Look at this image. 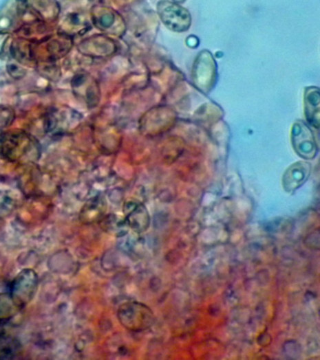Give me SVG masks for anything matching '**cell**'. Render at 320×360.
I'll list each match as a JSON object with an SVG mask.
<instances>
[{
    "mask_svg": "<svg viewBox=\"0 0 320 360\" xmlns=\"http://www.w3.org/2000/svg\"><path fill=\"white\" fill-rule=\"evenodd\" d=\"M41 148L32 136L22 131L0 135V159L10 163H31L40 159Z\"/></svg>",
    "mask_w": 320,
    "mask_h": 360,
    "instance_id": "cell-1",
    "label": "cell"
},
{
    "mask_svg": "<svg viewBox=\"0 0 320 360\" xmlns=\"http://www.w3.org/2000/svg\"><path fill=\"white\" fill-rule=\"evenodd\" d=\"M118 317L121 325L131 331H141L153 324V313L149 307L138 302H128L120 306Z\"/></svg>",
    "mask_w": 320,
    "mask_h": 360,
    "instance_id": "cell-2",
    "label": "cell"
},
{
    "mask_svg": "<svg viewBox=\"0 0 320 360\" xmlns=\"http://www.w3.org/2000/svg\"><path fill=\"white\" fill-rule=\"evenodd\" d=\"M39 286V277L35 270L23 269L10 286V295L21 308L32 302Z\"/></svg>",
    "mask_w": 320,
    "mask_h": 360,
    "instance_id": "cell-3",
    "label": "cell"
},
{
    "mask_svg": "<svg viewBox=\"0 0 320 360\" xmlns=\"http://www.w3.org/2000/svg\"><path fill=\"white\" fill-rule=\"evenodd\" d=\"M158 12L165 27L172 32H183L190 27L192 19L189 12L180 5L169 1L159 2Z\"/></svg>",
    "mask_w": 320,
    "mask_h": 360,
    "instance_id": "cell-4",
    "label": "cell"
},
{
    "mask_svg": "<svg viewBox=\"0 0 320 360\" xmlns=\"http://www.w3.org/2000/svg\"><path fill=\"white\" fill-rule=\"evenodd\" d=\"M292 143L296 153L303 159H313L317 148L313 133L303 122H297L292 128Z\"/></svg>",
    "mask_w": 320,
    "mask_h": 360,
    "instance_id": "cell-5",
    "label": "cell"
},
{
    "mask_svg": "<svg viewBox=\"0 0 320 360\" xmlns=\"http://www.w3.org/2000/svg\"><path fill=\"white\" fill-rule=\"evenodd\" d=\"M124 212L126 213L128 225L134 230L142 232L149 227L148 210L140 203H128L126 207H124Z\"/></svg>",
    "mask_w": 320,
    "mask_h": 360,
    "instance_id": "cell-6",
    "label": "cell"
},
{
    "mask_svg": "<svg viewBox=\"0 0 320 360\" xmlns=\"http://www.w3.org/2000/svg\"><path fill=\"white\" fill-rule=\"evenodd\" d=\"M319 89L317 87H308L304 95V109L309 124L316 128H319Z\"/></svg>",
    "mask_w": 320,
    "mask_h": 360,
    "instance_id": "cell-7",
    "label": "cell"
},
{
    "mask_svg": "<svg viewBox=\"0 0 320 360\" xmlns=\"http://www.w3.org/2000/svg\"><path fill=\"white\" fill-rule=\"evenodd\" d=\"M309 164L306 163H297L289 167L284 177V186L288 191H293L301 186L309 176Z\"/></svg>",
    "mask_w": 320,
    "mask_h": 360,
    "instance_id": "cell-8",
    "label": "cell"
},
{
    "mask_svg": "<svg viewBox=\"0 0 320 360\" xmlns=\"http://www.w3.org/2000/svg\"><path fill=\"white\" fill-rule=\"evenodd\" d=\"M22 310L12 300L10 293H0V322L14 318Z\"/></svg>",
    "mask_w": 320,
    "mask_h": 360,
    "instance_id": "cell-9",
    "label": "cell"
},
{
    "mask_svg": "<svg viewBox=\"0 0 320 360\" xmlns=\"http://www.w3.org/2000/svg\"><path fill=\"white\" fill-rule=\"evenodd\" d=\"M20 350L21 344L17 339L0 333V359H14Z\"/></svg>",
    "mask_w": 320,
    "mask_h": 360,
    "instance_id": "cell-10",
    "label": "cell"
},
{
    "mask_svg": "<svg viewBox=\"0 0 320 360\" xmlns=\"http://www.w3.org/2000/svg\"><path fill=\"white\" fill-rule=\"evenodd\" d=\"M9 37V33L0 32V55H1L2 51H3L5 43H6V41Z\"/></svg>",
    "mask_w": 320,
    "mask_h": 360,
    "instance_id": "cell-11",
    "label": "cell"
},
{
    "mask_svg": "<svg viewBox=\"0 0 320 360\" xmlns=\"http://www.w3.org/2000/svg\"><path fill=\"white\" fill-rule=\"evenodd\" d=\"M174 1L178 2V3H182V2L185 1V0H174Z\"/></svg>",
    "mask_w": 320,
    "mask_h": 360,
    "instance_id": "cell-12",
    "label": "cell"
}]
</instances>
